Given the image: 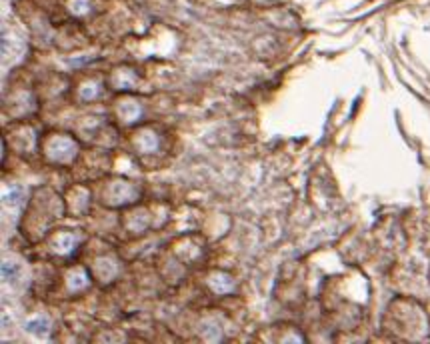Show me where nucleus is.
<instances>
[{"label": "nucleus", "mask_w": 430, "mask_h": 344, "mask_svg": "<svg viewBox=\"0 0 430 344\" xmlns=\"http://www.w3.org/2000/svg\"><path fill=\"white\" fill-rule=\"evenodd\" d=\"M19 276H21V266H19V264H12V263L2 264V278H4L6 283H16Z\"/></svg>", "instance_id": "f257e3e1"}, {"label": "nucleus", "mask_w": 430, "mask_h": 344, "mask_svg": "<svg viewBox=\"0 0 430 344\" xmlns=\"http://www.w3.org/2000/svg\"><path fill=\"white\" fill-rule=\"evenodd\" d=\"M22 194H24V188H22V186H14V191H12L11 196H9V198H11L9 203L16 204V203H19V201H21Z\"/></svg>", "instance_id": "20e7f679"}, {"label": "nucleus", "mask_w": 430, "mask_h": 344, "mask_svg": "<svg viewBox=\"0 0 430 344\" xmlns=\"http://www.w3.org/2000/svg\"><path fill=\"white\" fill-rule=\"evenodd\" d=\"M72 9H74V11L76 12H86L88 11V0H74V2H72Z\"/></svg>", "instance_id": "7ed1b4c3"}, {"label": "nucleus", "mask_w": 430, "mask_h": 344, "mask_svg": "<svg viewBox=\"0 0 430 344\" xmlns=\"http://www.w3.org/2000/svg\"><path fill=\"white\" fill-rule=\"evenodd\" d=\"M26 330L32 334H46L48 323H46L44 318H36V320H31V323L26 324Z\"/></svg>", "instance_id": "f03ea898"}]
</instances>
